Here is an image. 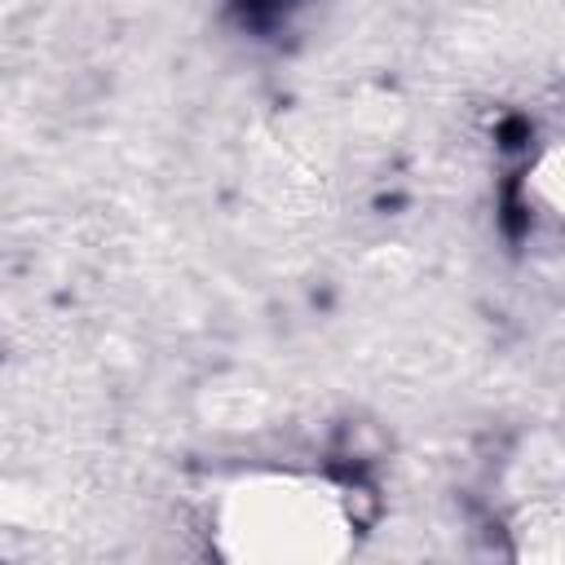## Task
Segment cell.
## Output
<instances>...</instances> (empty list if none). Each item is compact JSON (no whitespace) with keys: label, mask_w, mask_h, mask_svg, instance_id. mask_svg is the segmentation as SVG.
<instances>
[{"label":"cell","mask_w":565,"mask_h":565,"mask_svg":"<svg viewBox=\"0 0 565 565\" xmlns=\"http://www.w3.org/2000/svg\"><path fill=\"white\" fill-rule=\"evenodd\" d=\"M512 547L521 561H552L565 565V499H543L516 512Z\"/></svg>","instance_id":"cell-2"},{"label":"cell","mask_w":565,"mask_h":565,"mask_svg":"<svg viewBox=\"0 0 565 565\" xmlns=\"http://www.w3.org/2000/svg\"><path fill=\"white\" fill-rule=\"evenodd\" d=\"M530 185H534V194H539V199H543V203L565 221V137H561V141H552V146L539 154Z\"/></svg>","instance_id":"cell-3"},{"label":"cell","mask_w":565,"mask_h":565,"mask_svg":"<svg viewBox=\"0 0 565 565\" xmlns=\"http://www.w3.org/2000/svg\"><path fill=\"white\" fill-rule=\"evenodd\" d=\"M207 547L234 565H327L358 543L344 486L296 468H252L207 499Z\"/></svg>","instance_id":"cell-1"}]
</instances>
